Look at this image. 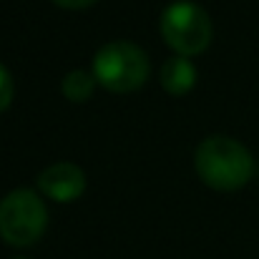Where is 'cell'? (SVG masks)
I'll use <instances>...</instances> for the list:
<instances>
[{
    "mask_svg": "<svg viewBox=\"0 0 259 259\" xmlns=\"http://www.w3.org/2000/svg\"><path fill=\"white\" fill-rule=\"evenodd\" d=\"M194 166L206 186L217 191H237L249 184L254 159L242 141L229 136H209L199 144Z\"/></svg>",
    "mask_w": 259,
    "mask_h": 259,
    "instance_id": "6da1fadb",
    "label": "cell"
},
{
    "mask_svg": "<svg viewBox=\"0 0 259 259\" xmlns=\"http://www.w3.org/2000/svg\"><path fill=\"white\" fill-rule=\"evenodd\" d=\"M93 78L96 83L113 93H131L146 83L149 78V58L131 40L106 43L93 58Z\"/></svg>",
    "mask_w": 259,
    "mask_h": 259,
    "instance_id": "7a4b0ae2",
    "label": "cell"
},
{
    "mask_svg": "<svg viewBox=\"0 0 259 259\" xmlns=\"http://www.w3.org/2000/svg\"><path fill=\"white\" fill-rule=\"evenodd\" d=\"M48 227L43 199L33 189H15L0 199V239L10 247L35 244Z\"/></svg>",
    "mask_w": 259,
    "mask_h": 259,
    "instance_id": "3957f363",
    "label": "cell"
},
{
    "mask_svg": "<svg viewBox=\"0 0 259 259\" xmlns=\"http://www.w3.org/2000/svg\"><path fill=\"white\" fill-rule=\"evenodd\" d=\"M161 38L179 56H199L211 43V20L191 0H174L161 13Z\"/></svg>",
    "mask_w": 259,
    "mask_h": 259,
    "instance_id": "277c9868",
    "label": "cell"
},
{
    "mask_svg": "<svg viewBox=\"0 0 259 259\" xmlns=\"http://www.w3.org/2000/svg\"><path fill=\"white\" fill-rule=\"evenodd\" d=\"M38 189L48 199L58 204H68L86 191V174L71 161H56L38 174Z\"/></svg>",
    "mask_w": 259,
    "mask_h": 259,
    "instance_id": "5b68a950",
    "label": "cell"
},
{
    "mask_svg": "<svg viewBox=\"0 0 259 259\" xmlns=\"http://www.w3.org/2000/svg\"><path fill=\"white\" fill-rule=\"evenodd\" d=\"M159 78H161L164 91H169L171 96H184V93H189L191 88L196 86L199 73H196L194 63L186 56H174L161 66V76Z\"/></svg>",
    "mask_w": 259,
    "mask_h": 259,
    "instance_id": "8992f818",
    "label": "cell"
},
{
    "mask_svg": "<svg viewBox=\"0 0 259 259\" xmlns=\"http://www.w3.org/2000/svg\"><path fill=\"white\" fill-rule=\"evenodd\" d=\"M93 88H96L93 73H86V71H81V68L66 73V78H63V83H61L63 96H66L68 101H73V103H83V101H88V98L93 96Z\"/></svg>",
    "mask_w": 259,
    "mask_h": 259,
    "instance_id": "52a82bcc",
    "label": "cell"
},
{
    "mask_svg": "<svg viewBox=\"0 0 259 259\" xmlns=\"http://www.w3.org/2000/svg\"><path fill=\"white\" fill-rule=\"evenodd\" d=\"M10 101H13V76H10V71L0 63V113L10 106Z\"/></svg>",
    "mask_w": 259,
    "mask_h": 259,
    "instance_id": "ba28073f",
    "label": "cell"
},
{
    "mask_svg": "<svg viewBox=\"0 0 259 259\" xmlns=\"http://www.w3.org/2000/svg\"><path fill=\"white\" fill-rule=\"evenodd\" d=\"M58 8H68V10H81V8H91L98 0H53Z\"/></svg>",
    "mask_w": 259,
    "mask_h": 259,
    "instance_id": "9c48e42d",
    "label": "cell"
},
{
    "mask_svg": "<svg viewBox=\"0 0 259 259\" xmlns=\"http://www.w3.org/2000/svg\"><path fill=\"white\" fill-rule=\"evenodd\" d=\"M13 259H25V257H13Z\"/></svg>",
    "mask_w": 259,
    "mask_h": 259,
    "instance_id": "30bf717a",
    "label": "cell"
}]
</instances>
